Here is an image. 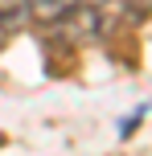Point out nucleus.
<instances>
[{
  "mask_svg": "<svg viewBox=\"0 0 152 156\" xmlns=\"http://www.w3.org/2000/svg\"><path fill=\"white\" fill-rule=\"evenodd\" d=\"M82 0H25V8H29L33 21L41 25H54V21H66L70 12H78Z\"/></svg>",
  "mask_w": 152,
  "mask_h": 156,
  "instance_id": "nucleus-1",
  "label": "nucleus"
},
{
  "mask_svg": "<svg viewBox=\"0 0 152 156\" xmlns=\"http://www.w3.org/2000/svg\"><path fill=\"white\" fill-rule=\"evenodd\" d=\"M21 21H29L25 0H0V33H12Z\"/></svg>",
  "mask_w": 152,
  "mask_h": 156,
  "instance_id": "nucleus-2",
  "label": "nucleus"
}]
</instances>
